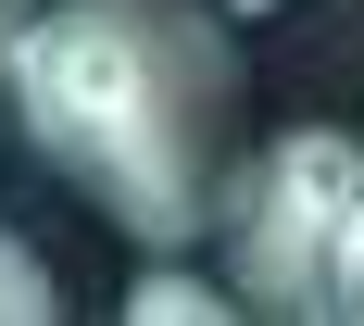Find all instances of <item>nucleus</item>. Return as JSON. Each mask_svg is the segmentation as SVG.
Returning a JSON list of instances; mask_svg holds the SVG:
<instances>
[{"label":"nucleus","instance_id":"4","mask_svg":"<svg viewBox=\"0 0 364 326\" xmlns=\"http://www.w3.org/2000/svg\"><path fill=\"white\" fill-rule=\"evenodd\" d=\"M50 314H63V301H50V263L0 226V326H50Z\"/></svg>","mask_w":364,"mask_h":326},{"label":"nucleus","instance_id":"6","mask_svg":"<svg viewBox=\"0 0 364 326\" xmlns=\"http://www.w3.org/2000/svg\"><path fill=\"white\" fill-rule=\"evenodd\" d=\"M339 314L364 326V226H352V263H339Z\"/></svg>","mask_w":364,"mask_h":326},{"label":"nucleus","instance_id":"2","mask_svg":"<svg viewBox=\"0 0 364 326\" xmlns=\"http://www.w3.org/2000/svg\"><path fill=\"white\" fill-rule=\"evenodd\" d=\"M352 226H364V138L289 126L226 188V276H239V301H264V314H339Z\"/></svg>","mask_w":364,"mask_h":326},{"label":"nucleus","instance_id":"5","mask_svg":"<svg viewBox=\"0 0 364 326\" xmlns=\"http://www.w3.org/2000/svg\"><path fill=\"white\" fill-rule=\"evenodd\" d=\"M38 26V0H0V113H13V38Z\"/></svg>","mask_w":364,"mask_h":326},{"label":"nucleus","instance_id":"3","mask_svg":"<svg viewBox=\"0 0 364 326\" xmlns=\"http://www.w3.org/2000/svg\"><path fill=\"white\" fill-rule=\"evenodd\" d=\"M139 326H214L226 314V276H188V251H151V276L126 289Z\"/></svg>","mask_w":364,"mask_h":326},{"label":"nucleus","instance_id":"7","mask_svg":"<svg viewBox=\"0 0 364 326\" xmlns=\"http://www.w3.org/2000/svg\"><path fill=\"white\" fill-rule=\"evenodd\" d=\"M226 13H277V0H226Z\"/></svg>","mask_w":364,"mask_h":326},{"label":"nucleus","instance_id":"1","mask_svg":"<svg viewBox=\"0 0 364 326\" xmlns=\"http://www.w3.org/2000/svg\"><path fill=\"white\" fill-rule=\"evenodd\" d=\"M13 126L139 251H201L239 188V38L214 0H50L13 38Z\"/></svg>","mask_w":364,"mask_h":326}]
</instances>
